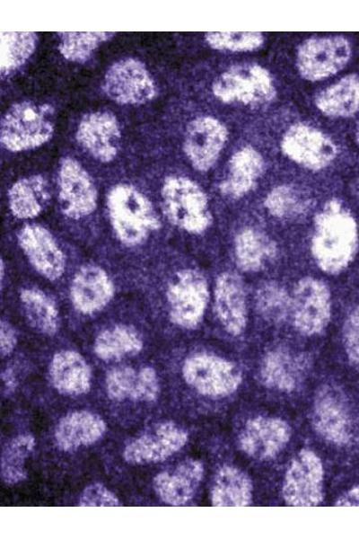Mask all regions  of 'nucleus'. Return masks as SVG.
<instances>
[{"label":"nucleus","instance_id":"f257e3e1","mask_svg":"<svg viewBox=\"0 0 359 539\" xmlns=\"http://www.w3.org/2000/svg\"><path fill=\"white\" fill-rule=\"evenodd\" d=\"M108 232L125 251L139 252L151 247L163 226V217L150 198L133 184L112 186L105 199Z\"/></svg>","mask_w":359,"mask_h":539},{"label":"nucleus","instance_id":"f03ea898","mask_svg":"<svg viewBox=\"0 0 359 539\" xmlns=\"http://www.w3.org/2000/svg\"><path fill=\"white\" fill-rule=\"evenodd\" d=\"M356 244L355 222L337 200H329L315 218L311 253L321 270L340 272L350 261Z\"/></svg>","mask_w":359,"mask_h":539},{"label":"nucleus","instance_id":"7ed1b4c3","mask_svg":"<svg viewBox=\"0 0 359 539\" xmlns=\"http://www.w3.org/2000/svg\"><path fill=\"white\" fill-rule=\"evenodd\" d=\"M159 210L164 222L188 234H201L212 223L206 194L186 176L169 175L163 180Z\"/></svg>","mask_w":359,"mask_h":539},{"label":"nucleus","instance_id":"20e7f679","mask_svg":"<svg viewBox=\"0 0 359 539\" xmlns=\"http://www.w3.org/2000/svg\"><path fill=\"white\" fill-rule=\"evenodd\" d=\"M165 316L170 323L183 330H194L203 321L209 299L208 284L197 270L183 268L174 271L162 287Z\"/></svg>","mask_w":359,"mask_h":539},{"label":"nucleus","instance_id":"39448f33","mask_svg":"<svg viewBox=\"0 0 359 539\" xmlns=\"http://www.w3.org/2000/svg\"><path fill=\"white\" fill-rule=\"evenodd\" d=\"M55 128V110L48 103L22 101L3 115L0 141L11 152L37 148L48 142Z\"/></svg>","mask_w":359,"mask_h":539},{"label":"nucleus","instance_id":"423d86ee","mask_svg":"<svg viewBox=\"0 0 359 539\" xmlns=\"http://www.w3.org/2000/svg\"><path fill=\"white\" fill-rule=\"evenodd\" d=\"M57 203L66 223L83 226L93 218L99 193L92 177L72 157L61 159L57 171Z\"/></svg>","mask_w":359,"mask_h":539},{"label":"nucleus","instance_id":"0eeeda50","mask_svg":"<svg viewBox=\"0 0 359 539\" xmlns=\"http://www.w3.org/2000/svg\"><path fill=\"white\" fill-rule=\"evenodd\" d=\"M15 237L22 256L39 277L49 283L63 279L68 269V257L49 228L27 222L17 230Z\"/></svg>","mask_w":359,"mask_h":539},{"label":"nucleus","instance_id":"6e6552de","mask_svg":"<svg viewBox=\"0 0 359 539\" xmlns=\"http://www.w3.org/2000/svg\"><path fill=\"white\" fill-rule=\"evenodd\" d=\"M117 285L102 264L88 261L79 265L70 277L67 297L74 313L92 318L102 313L116 297Z\"/></svg>","mask_w":359,"mask_h":539},{"label":"nucleus","instance_id":"1a4fd4ad","mask_svg":"<svg viewBox=\"0 0 359 539\" xmlns=\"http://www.w3.org/2000/svg\"><path fill=\"white\" fill-rule=\"evenodd\" d=\"M214 95L224 103L263 104L276 95L269 72L257 64L232 66L213 82Z\"/></svg>","mask_w":359,"mask_h":539},{"label":"nucleus","instance_id":"9d476101","mask_svg":"<svg viewBox=\"0 0 359 539\" xmlns=\"http://www.w3.org/2000/svg\"><path fill=\"white\" fill-rule=\"evenodd\" d=\"M181 373L186 384L208 397L227 396L241 383V373L236 365L209 353L188 357L182 364Z\"/></svg>","mask_w":359,"mask_h":539},{"label":"nucleus","instance_id":"9b49d317","mask_svg":"<svg viewBox=\"0 0 359 539\" xmlns=\"http://www.w3.org/2000/svg\"><path fill=\"white\" fill-rule=\"evenodd\" d=\"M351 53V45L343 36L314 37L299 46L296 66L302 78L317 82L339 72L348 63Z\"/></svg>","mask_w":359,"mask_h":539},{"label":"nucleus","instance_id":"f8f14e48","mask_svg":"<svg viewBox=\"0 0 359 539\" xmlns=\"http://www.w3.org/2000/svg\"><path fill=\"white\" fill-rule=\"evenodd\" d=\"M102 89L121 105H139L156 95V85L149 70L139 59L126 57L113 63L106 71Z\"/></svg>","mask_w":359,"mask_h":539},{"label":"nucleus","instance_id":"ddd939ff","mask_svg":"<svg viewBox=\"0 0 359 539\" xmlns=\"http://www.w3.org/2000/svg\"><path fill=\"white\" fill-rule=\"evenodd\" d=\"M324 469L320 458L311 450H301L285 473L282 495L289 506L312 507L323 499Z\"/></svg>","mask_w":359,"mask_h":539},{"label":"nucleus","instance_id":"4468645a","mask_svg":"<svg viewBox=\"0 0 359 539\" xmlns=\"http://www.w3.org/2000/svg\"><path fill=\"white\" fill-rule=\"evenodd\" d=\"M188 438V432L178 424L159 422L127 443L123 458L128 464L138 465L160 463L179 452Z\"/></svg>","mask_w":359,"mask_h":539},{"label":"nucleus","instance_id":"2eb2a0df","mask_svg":"<svg viewBox=\"0 0 359 539\" xmlns=\"http://www.w3.org/2000/svg\"><path fill=\"white\" fill-rule=\"evenodd\" d=\"M293 323L304 335L319 334L327 327L331 314L330 292L314 278L301 279L292 298Z\"/></svg>","mask_w":359,"mask_h":539},{"label":"nucleus","instance_id":"dca6fc26","mask_svg":"<svg viewBox=\"0 0 359 539\" xmlns=\"http://www.w3.org/2000/svg\"><path fill=\"white\" fill-rule=\"evenodd\" d=\"M281 149L289 159L313 171L327 167L337 153L336 145L327 135L303 123L294 124L286 130Z\"/></svg>","mask_w":359,"mask_h":539},{"label":"nucleus","instance_id":"f3484780","mask_svg":"<svg viewBox=\"0 0 359 539\" xmlns=\"http://www.w3.org/2000/svg\"><path fill=\"white\" fill-rule=\"evenodd\" d=\"M228 138L226 127L210 116L198 117L187 127L183 150L192 167L209 171L216 163Z\"/></svg>","mask_w":359,"mask_h":539},{"label":"nucleus","instance_id":"a211bd4d","mask_svg":"<svg viewBox=\"0 0 359 539\" xmlns=\"http://www.w3.org/2000/svg\"><path fill=\"white\" fill-rule=\"evenodd\" d=\"M75 137L92 158L103 163H110L119 151L120 125L109 111L90 112L81 119Z\"/></svg>","mask_w":359,"mask_h":539},{"label":"nucleus","instance_id":"6ab92c4d","mask_svg":"<svg viewBox=\"0 0 359 539\" xmlns=\"http://www.w3.org/2000/svg\"><path fill=\"white\" fill-rule=\"evenodd\" d=\"M290 437V426L285 420L258 416L244 424L239 435V446L248 456L267 461L279 455Z\"/></svg>","mask_w":359,"mask_h":539},{"label":"nucleus","instance_id":"aec40b11","mask_svg":"<svg viewBox=\"0 0 359 539\" xmlns=\"http://www.w3.org/2000/svg\"><path fill=\"white\" fill-rule=\"evenodd\" d=\"M105 384L108 396L116 402L131 400L152 402L160 393L157 373L148 366L140 368L130 366L115 367L107 373Z\"/></svg>","mask_w":359,"mask_h":539},{"label":"nucleus","instance_id":"412c9836","mask_svg":"<svg viewBox=\"0 0 359 539\" xmlns=\"http://www.w3.org/2000/svg\"><path fill=\"white\" fill-rule=\"evenodd\" d=\"M313 425L327 441L342 446L353 435L349 412L340 396L331 388L323 387L316 395L313 405Z\"/></svg>","mask_w":359,"mask_h":539},{"label":"nucleus","instance_id":"4be33fe9","mask_svg":"<svg viewBox=\"0 0 359 539\" xmlns=\"http://www.w3.org/2000/svg\"><path fill=\"white\" fill-rule=\"evenodd\" d=\"M204 476V465L197 459H186L171 471L157 473L153 489L165 504L182 506L192 499Z\"/></svg>","mask_w":359,"mask_h":539},{"label":"nucleus","instance_id":"5701e85b","mask_svg":"<svg viewBox=\"0 0 359 539\" xmlns=\"http://www.w3.org/2000/svg\"><path fill=\"white\" fill-rule=\"evenodd\" d=\"M215 307L224 330L232 336L241 334L247 325L246 295L241 279L235 273L223 272L215 287Z\"/></svg>","mask_w":359,"mask_h":539},{"label":"nucleus","instance_id":"b1692460","mask_svg":"<svg viewBox=\"0 0 359 539\" xmlns=\"http://www.w3.org/2000/svg\"><path fill=\"white\" fill-rule=\"evenodd\" d=\"M17 300L28 325L37 333L53 337L61 328V313L56 299L47 291L33 285L18 289Z\"/></svg>","mask_w":359,"mask_h":539},{"label":"nucleus","instance_id":"393cba45","mask_svg":"<svg viewBox=\"0 0 359 539\" xmlns=\"http://www.w3.org/2000/svg\"><path fill=\"white\" fill-rule=\"evenodd\" d=\"M92 369L84 357L74 349L56 352L49 364V377L54 388L66 396L87 393L92 385Z\"/></svg>","mask_w":359,"mask_h":539},{"label":"nucleus","instance_id":"a878e982","mask_svg":"<svg viewBox=\"0 0 359 539\" xmlns=\"http://www.w3.org/2000/svg\"><path fill=\"white\" fill-rule=\"evenodd\" d=\"M106 429V422L97 413L74 411L60 419L55 429L54 440L61 451L73 452L99 441Z\"/></svg>","mask_w":359,"mask_h":539},{"label":"nucleus","instance_id":"bb28decb","mask_svg":"<svg viewBox=\"0 0 359 539\" xmlns=\"http://www.w3.org/2000/svg\"><path fill=\"white\" fill-rule=\"evenodd\" d=\"M144 349V337L134 323L119 321L109 323L96 334L92 349L105 362L119 361L138 355Z\"/></svg>","mask_w":359,"mask_h":539},{"label":"nucleus","instance_id":"cd10ccee","mask_svg":"<svg viewBox=\"0 0 359 539\" xmlns=\"http://www.w3.org/2000/svg\"><path fill=\"white\" fill-rule=\"evenodd\" d=\"M49 185L41 174L20 178L7 190L11 216L24 223L32 222L44 210L50 199Z\"/></svg>","mask_w":359,"mask_h":539},{"label":"nucleus","instance_id":"c85d7f7f","mask_svg":"<svg viewBox=\"0 0 359 539\" xmlns=\"http://www.w3.org/2000/svg\"><path fill=\"white\" fill-rule=\"evenodd\" d=\"M264 160L251 146H244L232 156L227 177L219 189L223 195L239 199L246 195L262 174Z\"/></svg>","mask_w":359,"mask_h":539},{"label":"nucleus","instance_id":"c756f323","mask_svg":"<svg viewBox=\"0 0 359 539\" xmlns=\"http://www.w3.org/2000/svg\"><path fill=\"white\" fill-rule=\"evenodd\" d=\"M252 491L251 480L245 472L232 465H223L215 476L211 502L218 507L249 506Z\"/></svg>","mask_w":359,"mask_h":539},{"label":"nucleus","instance_id":"7c9ffc66","mask_svg":"<svg viewBox=\"0 0 359 539\" xmlns=\"http://www.w3.org/2000/svg\"><path fill=\"white\" fill-rule=\"evenodd\" d=\"M318 110L332 118H347L359 110V74H350L321 91L315 99Z\"/></svg>","mask_w":359,"mask_h":539},{"label":"nucleus","instance_id":"2f4dec72","mask_svg":"<svg viewBox=\"0 0 359 539\" xmlns=\"http://www.w3.org/2000/svg\"><path fill=\"white\" fill-rule=\"evenodd\" d=\"M303 372L302 361L287 351L276 349L264 358L260 376L268 387L291 392L295 389Z\"/></svg>","mask_w":359,"mask_h":539},{"label":"nucleus","instance_id":"473e14b6","mask_svg":"<svg viewBox=\"0 0 359 539\" xmlns=\"http://www.w3.org/2000/svg\"><path fill=\"white\" fill-rule=\"evenodd\" d=\"M275 243L254 228H244L236 236L234 253L238 266L244 271L262 269L276 255Z\"/></svg>","mask_w":359,"mask_h":539},{"label":"nucleus","instance_id":"72a5a7b5","mask_svg":"<svg viewBox=\"0 0 359 539\" xmlns=\"http://www.w3.org/2000/svg\"><path fill=\"white\" fill-rule=\"evenodd\" d=\"M35 445V437L24 433L13 437L3 447L0 475L5 485H16L27 478L25 464Z\"/></svg>","mask_w":359,"mask_h":539},{"label":"nucleus","instance_id":"f704fd0d","mask_svg":"<svg viewBox=\"0 0 359 539\" xmlns=\"http://www.w3.org/2000/svg\"><path fill=\"white\" fill-rule=\"evenodd\" d=\"M0 71L2 77L22 66L36 48L34 32L0 33Z\"/></svg>","mask_w":359,"mask_h":539},{"label":"nucleus","instance_id":"c9c22d12","mask_svg":"<svg viewBox=\"0 0 359 539\" xmlns=\"http://www.w3.org/2000/svg\"><path fill=\"white\" fill-rule=\"evenodd\" d=\"M114 35L113 32H59L58 50L68 61L84 63L101 43Z\"/></svg>","mask_w":359,"mask_h":539},{"label":"nucleus","instance_id":"e433bc0d","mask_svg":"<svg viewBox=\"0 0 359 539\" xmlns=\"http://www.w3.org/2000/svg\"><path fill=\"white\" fill-rule=\"evenodd\" d=\"M256 305L263 318L277 323L286 318L292 307V299L281 286L267 283L258 290Z\"/></svg>","mask_w":359,"mask_h":539},{"label":"nucleus","instance_id":"4c0bfd02","mask_svg":"<svg viewBox=\"0 0 359 539\" xmlns=\"http://www.w3.org/2000/svg\"><path fill=\"white\" fill-rule=\"evenodd\" d=\"M268 212L278 218H290L302 214L308 202L294 188L287 185L273 189L265 199Z\"/></svg>","mask_w":359,"mask_h":539},{"label":"nucleus","instance_id":"58836bf2","mask_svg":"<svg viewBox=\"0 0 359 539\" xmlns=\"http://www.w3.org/2000/svg\"><path fill=\"white\" fill-rule=\"evenodd\" d=\"M205 40L209 47L216 50L249 52L261 48L265 37L261 32L219 31L206 33Z\"/></svg>","mask_w":359,"mask_h":539},{"label":"nucleus","instance_id":"ea45409f","mask_svg":"<svg viewBox=\"0 0 359 539\" xmlns=\"http://www.w3.org/2000/svg\"><path fill=\"white\" fill-rule=\"evenodd\" d=\"M82 507H118L121 506L118 496L101 483H92L86 486L78 499Z\"/></svg>","mask_w":359,"mask_h":539},{"label":"nucleus","instance_id":"a19ab883","mask_svg":"<svg viewBox=\"0 0 359 539\" xmlns=\"http://www.w3.org/2000/svg\"><path fill=\"white\" fill-rule=\"evenodd\" d=\"M343 340L349 360L359 366V309L355 310L346 321Z\"/></svg>","mask_w":359,"mask_h":539},{"label":"nucleus","instance_id":"79ce46f5","mask_svg":"<svg viewBox=\"0 0 359 539\" xmlns=\"http://www.w3.org/2000/svg\"><path fill=\"white\" fill-rule=\"evenodd\" d=\"M18 334L14 326L4 318L0 323V350L3 358L9 357L16 348Z\"/></svg>","mask_w":359,"mask_h":539},{"label":"nucleus","instance_id":"37998d69","mask_svg":"<svg viewBox=\"0 0 359 539\" xmlns=\"http://www.w3.org/2000/svg\"><path fill=\"white\" fill-rule=\"evenodd\" d=\"M337 506H359V486L344 493L336 502Z\"/></svg>","mask_w":359,"mask_h":539},{"label":"nucleus","instance_id":"c03bdc74","mask_svg":"<svg viewBox=\"0 0 359 539\" xmlns=\"http://www.w3.org/2000/svg\"><path fill=\"white\" fill-rule=\"evenodd\" d=\"M2 391L3 393L10 394L13 392L16 386V379L11 369H5L2 372Z\"/></svg>","mask_w":359,"mask_h":539},{"label":"nucleus","instance_id":"a18cd8bd","mask_svg":"<svg viewBox=\"0 0 359 539\" xmlns=\"http://www.w3.org/2000/svg\"><path fill=\"white\" fill-rule=\"evenodd\" d=\"M356 141H357V144L359 145V129L356 133Z\"/></svg>","mask_w":359,"mask_h":539}]
</instances>
